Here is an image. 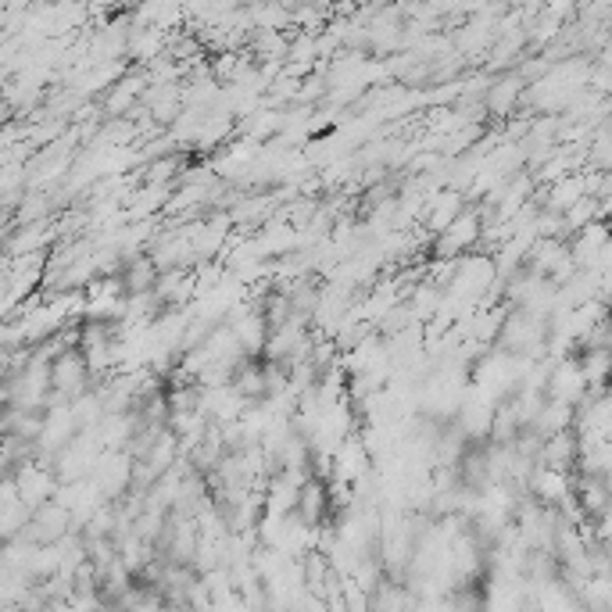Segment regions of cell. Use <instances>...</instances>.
Wrapping results in <instances>:
<instances>
[{
  "label": "cell",
  "instance_id": "13",
  "mask_svg": "<svg viewBox=\"0 0 612 612\" xmlns=\"http://www.w3.org/2000/svg\"><path fill=\"white\" fill-rule=\"evenodd\" d=\"M122 0H86V11H111L119 8Z\"/></svg>",
  "mask_w": 612,
  "mask_h": 612
},
{
  "label": "cell",
  "instance_id": "4",
  "mask_svg": "<svg viewBox=\"0 0 612 612\" xmlns=\"http://www.w3.org/2000/svg\"><path fill=\"white\" fill-rule=\"evenodd\" d=\"M577 459H580V437L570 434V430H559V434L548 437L541 444V455H537V462H548V466H559V469H573Z\"/></svg>",
  "mask_w": 612,
  "mask_h": 612
},
{
  "label": "cell",
  "instance_id": "10",
  "mask_svg": "<svg viewBox=\"0 0 612 612\" xmlns=\"http://www.w3.org/2000/svg\"><path fill=\"white\" fill-rule=\"evenodd\" d=\"M179 172V162L172 158V154H162V158H154L151 165H147L140 176H144V183H158V187H169L172 179H176Z\"/></svg>",
  "mask_w": 612,
  "mask_h": 612
},
{
  "label": "cell",
  "instance_id": "5",
  "mask_svg": "<svg viewBox=\"0 0 612 612\" xmlns=\"http://www.w3.org/2000/svg\"><path fill=\"white\" fill-rule=\"evenodd\" d=\"M326 505H330V484L323 480H305L301 484V498H298V516L305 519L308 527H319L326 516Z\"/></svg>",
  "mask_w": 612,
  "mask_h": 612
},
{
  "label": "cell",
  "instance_id": "12",
  "mask_svg": "<svg viewBox=\"0 0 612 612\" xmlns=\"http://www.w3.org/2000/svg\"><path fill=\"white\" fill-rule=\"evenodd\" d=\"M591 83H595L598 90H602V94H609V90H612V68L605 65V61L595 68V72H591Z\"/></svg>",
  "mask_w": 612,
  "mask_h": 612
},
{
  "label": "cell",
  "instance_id": "2",
  "mask_svg": "<svg viewBox=\"0 0 612 612\" xmlns=\"http://www.w3.org/2000/svg\"><path fill=\"white\" fill-rule=\"evenodd\" d=\"M484 240V219L476 212H462L459 219L451 222L448 230L441 233V244H437V258H459L462 251Z\"/></svg>",
  "mask_w": 612,
  "mask_h": 612
},
{
  "label": "cell",
  "instance_id": "8",
  "mask_svg": "<svg viewBox=\"0 0 612 612\" xmlns=\"http://www.w3.org/2000/svg\"><path fill=\"white\" fill-rule=\"evenodd\" d=\"M158 276H162V269H158V262H154L151 255H136L129 258V269H122V280H126V290L129 294H140V290H154V283H158Z\"/></svg>",
  "mask_w": 612,
  "mask_h": 612
},
{
  "label": "cell",
  "instance_id": "6",
  "mask_svg": "<svg viewBox=\"0 0 612 612\" xmlns=\"http://www.w3.org/2000/svg\"><path fill=\"white\" fill-rule=\"evenodd\" d=\"M584 194H587V179L573 176V172H570V176L552 179V187H548V194H544V204H548V212L566 215Z\"/></svg>",
  "mask_w": 612,
  "mask_h": 612
},
{
  "label": "cell",
  "instance_id": "7",
  "mask_svg": "<svg viewBox=\"0 0 612 612\" xmlns=\"http://www.w3.org/2000/svg\"><path fill=\"white\" fill-rule=\"evenodd\" d=\"M580 369H584L587 376V391H605V383L612 380V348H587L584 355H580Z\"/></svg>",
  "mask_w": 612,
  "mask_h": 612
},
{
  "label": "cell",
  "instance_id": "1",
  "mask_svg": "<svg viewBox=\"0 0 612 612\" xmlns=\"http://www.w3.org/2000/svg\"><path fill=\"white\" fill-rule=\"evenodd\" d=\"M530 491H534V498H541V505H562L570 494H577V487H573L570 480V469H559V466H548V462H541V466L530 473Z\"/></svg>",
  "mask_w": 612,
  "mask_h": 612
},
{
  "label": "cell",
  "instance_id": "11",
  "mask_svg": "<svg viewBox=\"0 0 612 612\" xmlns=\"http://www.w3.org/2000/svg\"><path fill=\"white\" fill-rule=\"evenodd\" d=\"M591 162L602 165L605 172L612 169V129H602L595 136V147H591Z\"/></svg>",
  "mask_w": 612,
  "mask_h": 612
},
{
  "label": "cell",
  "instance_id": "3",
  "mask_svg": "<svg viewBox=\"0 0 612 612\" xmlns=\"http://www.w3.org/2000/svg\"><path fill=\"white\" fill-rule=\"evenodd\" d=\"M587 394V376L580 369V358H562L559 366L552 369L548 376V398L555 401H566V405H580V398Z\"/></svg>",
  "mask_w": 612,
  "mask_h": 612
},
{
  "label": "cell",
  "instance_id": "9",
  "mask_svg": "<svg viewBox=\"0 0 612 612\" xmlns=\"http://www.w3.org/2000/svg\"><path fill=\"white\" fill-rule=\"evenodd\" d=\"M519 90H523V83H519L516 76L498 79V83H494L491 90L484 94V108L491 111V115H509V111L516 108V101H519Z\"/></svg>",
  "mask_w": 612,
  "mask_h": 612
},
{
  "label": "cell",
  "instance_id": "14",
  "mask_svg": "<svg viewBox=\"0 0 612 612\" xmlns=\"http://www.w3.org/2000/svg\"><path fill=\"white\" fill-rule=\"evenodd\" d=\"M602 61H605V65L612 68V43H605V51H602Z\"/></svg>",
  "mask_w": 612,
  "mask_h": 612
}]
</instances>
